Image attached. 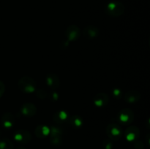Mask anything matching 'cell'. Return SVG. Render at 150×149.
<instances>
[{"label":"cell","instance_id":"5b68a950","mask_svg":"<svg viewBox=\"0 0 150 149\" xmlns=\"http://www.w3.org/2000/svg\"><path fill=\"white\" fill-rule=\"evenodd\" d=\"M13 138L18 143L26 144V143H29L32 140V134L27 130L18 129L15 131L13 134Z\"/></svg>","mask_w":150,"mask_h":149},{"label":"cell","instance_id":"e0dca14e","mask_svg":"<svg viewBox=\"0 0 150 149\" xmlns=\"http://www.w3.org/2000/svg\"><path fill=\"white\" fill-rule=\"evenodd\" d=\"M14 145L8 138L0 139V149H13Z\"/></svg>","mask_w":150,"mask_h":149},{"label":"cell","instance_id":"d4e9b609","mask_svg":"<svg viewBox=\"0 0 150 149\" xmlns=\"http://www.w3.org/2000/svg\"><path fill=\"white\" fill-rule=\"evenodd\" d=\"M51 99H52V100L57 101V99H58V98H59L58 93H57V92H55V91H53L52 93H51Z\"/></svg>","mask_w":150,"mask_h":149},{"label":"cell","instance_id":"30bf717a","mask_svg":"<svg viewBox=\"0 0 150 149\" xmlns=\"http://www.w3.org/2000/svg\"><path fill=\"white\" fill-rule=\"evenodd\" d=\"M109 97L105 93H99L94 98V104L98 108H103L108 105Z\"/></svg>","mask_w":150,"mask_h":149},{"label":"cell","instance_id":"7402d4cb","mask_svg":"<svg viewBox=\"0 0 150 149\" xmlns=\"http://www.w3.org/2000/svg\"><path fill=\"white\" fill-rule=\"evenodd\" d=\"M111 93H112V96L116 99H120L122 96V91L120 89H117V88L113 89Z\"/></svg>","mask_w":150,"mask_h":149},{"label":"cell","instance_id":"2e32d148","mask_svg":"<svg viewBox=\"0 0 150 149\" xmlns=\"http://www.w3.org/2000/svg\"><path fill=\"white\" fill-rule=\"evenodd\" d=\"M68 121L72 127L77 129L81 128V127L83 126V119H82V118L78 115H72L71 117L69 118Z\"/></svg>","mask_w":150,"mask_h":149},{"label":"cell","instance_id":"52a82bcc","mask_svg":"<svg viewBox=\"0 0 150 149\" xmlns=\"http://www.w3.org/2000/svg\"><path fill=\"white\" fill-rule=\"evenodd\" d=\"M80 29L76 25H71L65 32L66 37L68 41H76L80 37Z\"/></svg>","mask_w":150,"mask_h":149},{"label":"cell","instance_id":"8fae6325","mask_svg":"<svg viewBox=\"0 0 150 149\" xmlns=\"http://www.w3.org/2000/svg\"><path fill=\"white\" fill-rule=\"evenodd\" d=\"M69 113L65 110H59L53 115V120L58 124H62L67 122L69 120Z\"/></svg>","mask_w":150,"mask_h":149},{"label":"cell","instance_id":"9c48e42d","mask_svg":"<svg viewBox=\"0 0 150 149\" xmlns=\"http://www.w3.org/2000/svg\"><path fill=\"white\" fill-rule=\"evenodd\" d=\"M1 125L6 129H10L16 124L14 115L10 112H6L2 115L1 119Z\"/></svg>","mask_w":150,"mask_h":149},{"label":"cell","instance_id":"d6986e66","mask_svg":"<svg viewBox=\"0 0 150 149\" xmlns=\"http://www.w3.org/2000/svg\"><path fill=\"white\" fill-rule=\"evenodd\" d=\"M50 142L53 145H60L62 143V136H50Z\"/></svg>","mask_w":150,"mask_h":149},{"label":"cell","instance_id":"6da1fadb","mask_svg":"<svg viewBox=\"0 0 150 149\" xmlns=\"http://www.w3.org/2000/svg\"><path fill=\"white\" fill-rule=\"evenodd\" d=\"M105 12L107 15L112 17H118L122 15L125 12V6L122 2L113 1L108 3L105 6Z\"/></svg>","mask_w":150,"mask_h":149},{"label":"cell","instance_id":"7a4b0ae2","mask_svg":"<svg viewBox=\"0 0 150 149\" xmlns=\"http://www.w3.org/2000/svg\"><path fill=\"white\" fill-rule=\"evenodd\" d=\"M18 88L22 92L26 93H31L35 91L37 83L34 79L28 76H23L19 80Z\"/></svg>","mask_w":150,"mask_h":149},{"label":"cell","instance_id":"7c38bea8","mask_svg":"<svg viewBox=\"0 0 150 149\" xmlns=\"http://www.w3.org/2000/svg\"><path fill=\"white\" fill-rule=\"evenodd\" d=\"M45 82H46L47 86L51 88V89H54V90L59 88L60 84V80L58 75L56 74H53V73L48 74L46 76Z\"/></svg>","mask_w":150,"mask_h":149},{"label":"cell","instance_id":"ffe728a7","mask_svg":"<svg viewBox=\"0 0 150 149\" xmlns=\"http://www.w3.org/2000/svg\"><path fill=\"white\" fill-rule=\"evenodd\" d=\"M36 95L38 97V99H44L47 97V93L43 89H38L36 91Z\"/></svg>","mask_w":150,"mask_h":149},{"label":"cell","instance_id":"277c9868","mask_svg":"<svg viewBox=\"0 0 150 149\" xmlns=\"http://www.w3.org/2000/svg\"><path fill=\"white\" fill-rule=\"evenodd\" d=\"M117 120L122 125L130 124L134 120V112L130 108H125L120 111L117 115Z\"/></svg>","mask_w":150,"mask_h":149},{"label":"cell","instance_id":"9a60e30c","mask_svg":"<svg viewBox=\"0 0 150 149\" xmlns=\"http://www.w3.org/2000/svg\"><path fill=\"white\" fill-rule=\"evenodd\" d=\"M99 34V29L94 26H88L83 29V34L88 39H93Z\"/></svg>","mask_w":150,"mask_h":149},{"label":"cell","instance_id":"8992f818","mask_svg":"<svg viewBox=\"0 0 150 149\" xmlns=\"http://www.w3.org/2000/svg\"><path fill=\"white\" fill-rule=\"evenodd\" d=\"M140 135V130L136 126H131L125 131V137L128 142H134L138 140Z\"/></svg>","mask_w":150,"mask_h":149},{"label":"cell","instance_id":"5bb4252c","mask_svg":"<svg viewBox=\"0 0 150 149\" xmlns=\"http://www.w3.org/2000/svg\"><path fill=\"white\" fill-rule=\"evenodd\" d=\"M35 134L38 138H45L50 134V128L45 125L38 126L35 129Z\"/></svg>","mask_w":150,"mask_h":149},{"label":"cell","instance_id":"484cf974","mask_svg":"<svg viewBox=\"0 0 150 149\" xmlns=\"http://www.w3.org/2000/svg\"><path fill=\"white\" fill-rule=\"evenodd\" d=\"M16 149H26L25 147H23V146H18V147L16 148Z\"/></svg>","mask_w":150,"mask_h":149},{"label":"cell","instance_id":"cb8c5ba5","mask_svg":"<svg viewBox=\"0 0 150 149\" xmlns=\"http://www.w3.org/2000/svg\"><path fill=\"white\" fill-rule=\"evenodd\" d=\"M5 91V86L1 80H0V98L3 96Z\"/></svg>","mask_w":150,"mask_h":149},{"label":"cell","instance_id":"603a6c76","mask_svg":"<svg viewBox=\"0 0 150 149\" xmlns=\"http://www.w3.org/2000/svg\"><path fill=\"white\" fill-rule=\"evenodd\" d=\"M134 147L136 149H143L144 143L141 140H136V142L134 143Z\"/></svg>","mask_w":150,"mask_h":149},{"label":"cell","instance_id":"ac0fdd59","mask_svg":"<svg viewBox=\"0 0 150 149\" xmlns=\"http://www.w3.org/2000/svg\"><path fill=\"white\" fill-rule=\"evenodd\" d=\"M63 129L60 127L52 126L50 128V136H62Z\"/></svg>","mask_w":150,"mask_h":149},{"label":"cell","instance_id":"ba28073f","mask_svg":"<svg viewBox=\"0 0 150 149\" xmlns=\"http://www.w3.org/2000/svg\"><path fill=\"white\" fill-rule=\"evenodd\" d=\"M21 112L24 116L32 117L36 114L37 108L34 104L30 103V102L24 103L21 107Z\"/></svg>","mask_w":150,"mask_h":149},{"label":"cell","instance_id":"4fadbf2b","mask_svg":"<svg viewBox=\"0 0 150 149\" xmlns=\"http://www.w3.org/2000/svg\"><path fill=\"white\" fill-rule=\"evenodd\" d=\"M141 94L138 91L131 90L127 91L125 94L124 99L128 103H135L140 99Z\"/></svg>","mask_w":150,"mask_h":149},{"label":"cell","instance_id":"44dd1931","mask_svg":"<svg viewBox=\"0 0 150 149\" xmlns=\"http://www.w3.org/2000/svg\"><path fill=\"white\" fill-rule=\"evenodd\" d=\"M103 147L104 149H112L113 148V143L110 139H106L103 143Z\"/></svg>","mask_w":150,"mask_h":149},{"label":"cell","instance_id":"3957f363","mask_svg":"<svg viewBox=\"0 0 150 149\" xmlns=\"http://www.w3.org/2000/svg\"><path fill=\"white\" fill-rule=\"evenodd\" d=\"M106 134L110 140H118L122 136V129L119 124L116 123H110L106 127Z\"/></svg>","mask_w":150,"mask_h":149}]
</instances>
